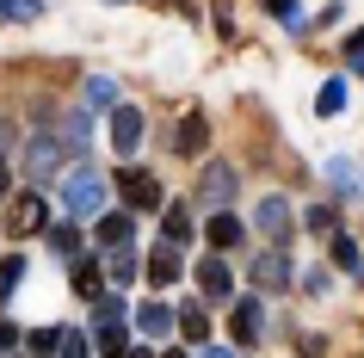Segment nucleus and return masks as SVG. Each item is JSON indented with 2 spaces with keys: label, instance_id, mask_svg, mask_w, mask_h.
<instances>
[{
  "label": "nucleus",
  "instance_id": "nucleus-29",
  "mask_svg": "<svg viewBox=\"0 0 364 358\" xmlns=\"http://www.w3.org/2000/svg\"><path fill=\"white\" fill-rule=\"evenodd\" d=\"M327 241H333V260H340L346 272H358V247H352V235H346V228H333Z\"/></svg>",
  "mask_w": 364,
  "mask_h": 358
},
{
  "label": "nucleus",
  "instance_id": "nucleus-20",
  "mask_svg": "<svg viewBox=\"0 0 364 358\" xmlns=\"http://www.w3.org/2000/svg\"><path fill=\"white\" fill-rule=\"evenodd\" d=\"M124 327H130L124 315H99V327H93L99 352H130V334H124Z\"/></svg>",
  "mask_w": 364,
  "mask_h": 358
},
{
  "label": "nucleus",
  "instance_id": "nucleus-2",
  "mask_svg": "<svg viewBox=\"0 0 364 358\" xmlns=\"http://www.w3.org/2000/svg\"><path fill=\"white\" fill-rule=\"evenodd\" d=\"M68 167V149L56 142V130H38L31 142H25V173H31V191L38 186H50L56 173Z\"/></svg>",
  "mask_w": 364,
  "mask_h": 358
},
{
  "label": "nucleus",
  "instance_id": "nucleus-11",
  "mask_svg": "<svg viewBox=\"0 0 364 358\" xmlns=\"http://www.w3.org/2000/svg\"><path fill=\"white\" fill-rule=\"evenodd\" d=\"M136 235V223H130V210H105V216H93V241L112 253V247H124Z\"/></svg>",
  "mask_w": 364,
  "mask_h": 358
},
{
  "label": "nucleus",
  "instance_id": "nucleus-5",
  "mask_svg": "<svg viewBox=\"0 0 364 358\" xmlns=\"http://www.w3.org/2000/svg\"><path fill=\"white\" fill-rule=\"evenodd\" d=\"M290 278H296V265H290L284 247H259L253 253V284L259 290H290Z\"/></svg>",
  "mask_w": 364,
  "mask_h": 358
},
{
  "label": "nucleus",
  "instance_id": "nucleus-4",
  "mask_svg": "<svg viewBox=\"0 0 364 358\" xmlns=\"http://www.w3.org/2000/svg\"><path fill=\"white\" fill-rule=\"evenodd\" d=\"M117 198H124V210H161L167 204V191H161V179H154L149 167H124L117 173Z\"/></svg>",
  "mask_w": 364,
  "mask_h": 358
},
{
  "label": "nucleus",
  "instance_id": "nucleus-9",
  "mask_svg": "<svg viewBox=\"0 0 364 358\" xmlns=\"http://www.w3.org/2000/svg\"><path fill=\"white\" fill-rule=\"evenodd\" d=\"M198 284H204L210 302H235V272H229L223 253H204V260H198Z\"/></svg>",
  "mask_w": 364,
  "mask_h": 358
},
{
  "label": "nucleus",
  "instance_id": "nucleus-10",
  "mask_svg": "<svg viewBox=\"0 0 364 358\" xmlns=\"http://www.w3.org/2000/svg\"><path fill=\"white\" fill-rule=\"evenodd\" d=\"M229 327H235L241 346H253V339L266 334V309H259V297H235L229 302Z\"/></svg>",
  "mask_w": 364,
  "mask_h": 358
},
{
  "label": "nucleus",
  "instance_id": "nucleus-22",
  "mask_svg": "<svg viewBox=\"0 0 364 358\" xmlns=\"http://www.w3.org/2000/svg\"><path fill=\"white\" fill-rule=\"evenodd\" d=\"M50 247H56L62 260L75 265V260H87V247H80V228L75 223H50Z\"/></svg>",
  "mask_w": 364,
  "mask_h": 358
},
{
  "label": "nucleus",
  "instance_id": "nucleus-30",
  "mask_svg": "<svg viewBox=\"0 0 364 358\" xmlns=\"http://www.w3.org/2000/svg\"><path fill=\"white\" fill-rule=\"evenodd\" d=\"M56 358H87V334H80V327H62V346H56Z\"/></svg>",
  "mask_w": 364,
  "mask_h": 358
},
{
  "label": "nucleus",
  "instance_id": "nucleus-7",
  "mask_svg": "<svg viewBox=\"0 0 364 358\" xmlns=\"http://www.w3.org/2000/svg\"><path fill=\"white\" fill-rule=\"evenodd\" d=\"M235 186H241V179H235V167H229V161H210V167H204V179H198V204H210V210H229Z\"/></svg>",
  "mask_w": 364,
  "mask_h": 358
},
{
  "label": "nucleus",
  "instance_id": "nucleus-40",
  "mask_svg": "<svg viewBox=\"0 0 364 358\" xmlns=\"http://www.w3.org/2000/svg\"><path fill=\"white\" fill-rule=\"evenodd\" d=\"M6 358H13V352H6Z\"/></svg>",
  "mask_w": 364,
  "mask_h": 358
},
{
  "label": "nucleus",
  "instance_id": "nucleus-32",
  "mask_svg": "<svg viewBox=\"0 0 364 358\" xmlns=\"http://www.w3.org/2000/svg\"><path fill=\"white\" fill-rule=\"evenodd\" d=\"M13 346H19V321H0V358L13 352Z\"/></svg>",
  "mask_w": 364,
  "mask_h": 358
},
{
  "label": "nucleus",
  "instance_id": "nucleus-21",
  "mask_svg": "<svg viewBox=\"0 0 364 358\" xmlns=\"http://www.w3.org/2000/svg\"><path fill=\"white\" fill-rule=\"evenodd\" d=\"M99 265H112V278L117 284H136V272H142V253H136V241L112 247V260H99Z\"/></svg>",
  "mask_w": 364,
  "mask_h": 358
},
{
  "label": "nucleus",
  "instance_id": "nucleus-19",
  "mask_svg": "<svg viewBox=\"0 0 364 358\" xmlns=\"http://www.w3.org/2000/svg\"><path fill=\"white\" fill-rule=\"evenodd\" d=\"M204 142H210V124L192 112L186 124H179V136H173V154H204Z\"/></svg>",
  "mask_w": 364,
  "mask_h": 358
},
{
  "label": "nucleus",
  "instance_id": "nucleus-26",
  "mask_svg": "<svg viewBox=\"0 0 364 358\" xmlns=\"http://www.w3.org/2000/svg\"><path fill=\"white\" fill-rule=\"evenodd\" d=\"M266 13H272V19H284L290 31H303V25H309V13H303V0H266Z\"/></svg>",
  "mask_w": 364,
  "mask_h": 358
},
{
  "label": "nucleus",
  "instance_id": "nucleus-37",
  "mask_svg": "<svg viewBox=\"0 0 364 358\" xmlns=\"http://www.w3.org/2000/svg\"><path fill=\"white\" fill-rule=\"evenodd\" d=\"M124 358H154V352H149V346H130V352H124Z\"/></svg>",
  "mask_w": 364,
  "mask_h": 358
},
{
  "label": "nucleus",
  "instance_id": "nucleus-14",
  "mask_svg": "<svg viewBox=\"0 0 364 358\" xmlns=\"http://www.w3.org/2000/svg\"><path fill=\"white\" fill-rule=\"evenodd\" d=\"M204 235H210V247H216V253H229V247H241V241H247V223H241L235 210H216Z\"/></svg>",
  "mask_w": 364,
  "mask_h": 358
},
{
  "label": "nucleus",
  "instance_id": "nucleus-8",
  "mask_svg": "<svg viewBox=\"0 0 364 358\" xmlns=\"http://www.w3.org/2000/svg\"><path fill=\"white\" fill-rule=\"evenodd\" d=\"M6 223H13V235H50V204H43V191H25L19 204L6 210Z\"/></svg>",
  "mask_w": 364,
  "mask_h": 358
},
{
  "label": "nucleus",
  "instance_id": "nucleus-13",
  "mask_svg": "<svg viewBox=\"0 0 364 358\" xmlns=\"http://www.w3.org/2000/svg\"><path fill=\"white\" fill-rule=\"evenodd\" d=\"M198 228H192V204H161V241L167 247H186Z\"/></svg>",
  "mask_w": 364,
  "mask_h": 358
},
{
  "label": "nucleus",
  "instance_id": "nucleus-1",
  "mask_svg": "<svg viewBox=\"0 0 364 358\" xmlns=\"http://www.w3.org/2000/svg\"><path fill=\"white\" fill-rule=\"evenodd\" d=\"M105 198H112V186H105V173H93L87 161L62 173V204H68V216H105Z\"/></svg>",
  "mask_w": 364,
  "mask_h": 358
},
{
  "label": "nucleus",
  "instance_id": "nucleus-6",
  "mask_svg": "<svg viewBox=\"0 0 364 358\" xmlns=\"http://www.w3.org/2000/svg\"><path fill=\"white\" fill-rule=\"evenodd\" d=\"M142 136H149V117H142V105H117V112H112V142H117V154H124V161L142 149Z\"/></svg>",
  "mask_w": 364,
  "mask_h": 358
},
{
  "label": "nucleus",
  "instance_id": "nucleus-28",
  "mask_svg": "<svg viewBox=\"0 0 364 358\" xmlns=\"http://www.w3.org/2000/svg\"><path fill=\"white\" fill-rule=\"evenodd\" d=\"M303 228H315V235H333V228H340V210H327V204L303 210Z\"/></svg>",
  "mask_w": 364,
  "mask_h": 358
},
{
  "label": "nucleus",
  "instance_id": "nucleus-31",
  "mask_svg": "<svg viewBox=\"0 0 364 358\" xmlns=\"http://www.w3.org/2000/svg\"><path fill=\"white\" fill-rule=\"evenodd\" d=\"M0 13H6V19H38L43 0H0Z\"/></svg>",
  "mask_w": 364,
  "mask_h": 358
},
{
  "label": "nucleus",
  "instance_id": "nucleus-18",
  "mask_svg": "<svg viewBox=\"0 0 364 358\" xmlns=\"http://www.w3.org/2000/svg\"><path fill=\"white\" fill-rule=\"evenodd\" d=\"M105 265H99V253H87V260H75V297H87V302H99L105 297Z\"/></svg>",
  "mask_w": 364,
  "mask_h": 358
},
{
  "label": "nucleus",
  "instance_id": "nucleus-16",
  "mask_svg": "<svg viewBox=\"0 0 364 358\" xmlns=\"http://www.w3.org/2000/svg\"><path fill=\"white\" fill-rule=\"evenodd\" d=\"M173 334H186L192 346H210V321H204V302H186V309H173Z\"/></svg>",
  "mask_w": 364,
  "mask_h": 358
},
{
  "label": "nucleus",
  "instance_id": "nucleus-12",
  "mask_svg": "<svg viewBox=\"0 0 364 358\" xmlns=\"http://www.w3.org/2000/svg\"><path fill=\"white\" fill-rule=\"evenodd\" d=\"M142 265H149V284H161V290H167V284H179V278H186V260H179V247H167V241L154 247V253H149V260H142Z\"/></svg>",
  "mask_w": 364,
  "mask_h": 358
},
{
  "label": "nucleus",
  "instance_id": "nucleus-34",
  "mask_svg": "<svg viewBox=\"0 0 364 358\" xmlns=\"http://www.w3.org/2000/svg\"><path fill=\"white\" fill-rule=\"evenodd\" d=\"M13 204V167H6V161H0V210Z\"/></svg>",
  "mask_w": 364,
  "mask_h": 358
},
{
  "label": "nucleus",
  "instance_id": "nucleus-38",
  "mask_svg": "<svg viewBox=\"0 0 364 358\" xmlns=\"http://www.w3.org/2000/svg\"><path fill=\"white\" fill-rule=\"evenodd\" d=\"M352 68H358V75H364V56H352Z\"/></svg>",
  "mask_w": 364,
  "mask_h": 358
},
{
  "label": "nucleus",
  "instance_id": "nucleus-23",
  "mask_svg": "<svg viewBox=\"0 0 364 358\" xmlns=\"http://www.w3.org/2000/svg\"><path fill=\"white\" fill-rule=\"evenodd\" d=\"M346 99H352V87L333 75V80H321V93H315V112H321V117H340V112H346Z\"/></svg>",
  "mask_w": 364,
  "mask_h": 358
},
{
  "label": "nucleus",
  "instance_id": "nucleus-3",
  "mask_svg": "<svg viewBox=\"0 0 364 358\" xmlns=\"http://www.w3.org/2000/svg\"><path fill=\"white\" fill-rule=\"evenodd\" d=\"M253 228L266 235L272 247H284L290 235H296V204H290L284 191H272V198H259V210H253Z\"/></svg>",
  "mask_w": 364,
  "mask_h": 358
},
{
  "label": "nucleus",
  "instance_id": "nucleus-39",
  "mask_svg": "<svg viewBox=\"0 0 364 358\" xmlns=\"http://www.w3.org/2000/svg\"><path fill=\"white\" fill-rule=\"evenodd\" d=\"M167 358H186V352H167Z\"/></svg>",
  "mask_w": 364,
  "mask_h": 358
},
{
  "label": "nucleus",
  "instance_id": "nucleus-24",
  "mask_svg": "<svg viewBox=\"0 0 364 358\" xmlns=\"http://www.w3.org/2000/svg\"><path fill=\"white\" fill-rule=\"evenodd\" d=\"M327 179H333V191H340V204H346V198H358V167H352L346 154H340V161H327Z\"/></svg>",
  "mask_w": 364,
  "mask_h": 358
},
{
  "label": "nucleus",
  "instance_id": "nucleus-27",
  "mask_svg": "<svg viewBox=\"0 0 364 358\" xmlns=\"http://www.w3.org/2000/svg\"><path fill=\"white\" fill-rule=\"evenodd\" d=\"M19 278H25V260H19V253H6V260H0V302H13Z\"/></svg>",
  "mask_w": 364,
  "mask_h": 358
},
{
  "label": "nucleus",
  "instance_id": "nucleus-35",
  "mask_svg": "<svg viewBox=\"0 0 364 358\" xmlns=\"http://www.w3.org/2000/svg\"><path fill=\"white\" fill-rule=\"evenodd\" d=\"M198 358H241L235 346H198Z\"/></svg>",
  "mask_w": 364,
  "mask_h": 358
},
{
  "label": "nucleus",
  "instance_id": "nucleus-15",
  "mask_svg": "<svg viewBox=\"0 0 364 358\" xmlns=\"http://www.w3.org/2000/svg\"><path fill=\"white\" fill-rule=\"evenodd\" d=\"M80 112H117V80L112 75H87V87H80Z\"/></svg>",
  "mask_w": 364,
  "mask_h": 358
},
{
  "label": "nucleus",
  "instance_id": "nucleus-36",
  "mask_svg": "<svg viewBox=\"0 0 364 358\" xmlns=\"http://www.w3.org/2000/svg\"><path fill=\"white\" fill-rule=\"evenodd\" d=\"M346 56H364V31H352V38H346Z\"/></svg>",
  "mask_w": 364,
  "mask_h": 358
},
{
  "label": "nucleus",
  "instance_id": "nucleus-17",
  "mask_svg": "<svg viewBox=\"0 0 364 358\" xmlns=\"http://www.w3.org/2000/svg\"><path fill=\"white\" fill-rule=\"evenodd\" d=\"M136 334L142 339H167L173 334V309L167 302H142V309H136Z\"/></svg>",
  "mask_w": 364,
  "mask_h": 358
},
{
  "label": "nucleus",
  "instance_id": "nucleus-25",
  "mask_svg": "<svg viewBox=\"0 0 364 358\" xmlns=\"http://www.w3.org/2000/svg\"><path fill=\"white\" fill-rule=\"evenodd\" d=\"M31 346V358H56V346H62V321H50V327H38V334L25 339Z\"/></svg>",
  "mask_w": 364,
  "mask_h": 358
},
{
  "label": "nucleus",
  "instance_id": "nucleus-41",
  "mask_svg": "<svg viewBox=\"0 0 364 358\" xmlns=\"http://www.w3.org/2000/svg\"><path fill=\"white\" fill-rule=\"evenodd\" d=\"M112 6H117V0H112Z\"/></svg>",
  "mask_w": 364,
  "mask_h": 358
},
{
  "label": "nucleus",
  "instance_id": "nucleus-33",
  "mask_svg": "<svg viewBox=\"0 0 364 358\" xmlns=\"http://www.w3.org/2000/svg\"><path fill=\"white\" fill-rule=\"evenodd\" d=\"M13 142H19V124H13V117H0V154L13 149Z\"/></svg>",
  "mask_w": 364,
  "mask_h": 358
}]
</instances>
